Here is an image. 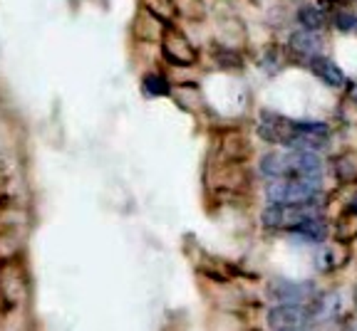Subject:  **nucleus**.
I'll list each match as a JSON object with an SVG mask.
<instances>
[{
  "label": "nucleus",
  "mask_w": 357,
  "mask_h": 331,
  "mask_svg": "<svg viewBox=\"0 0 357 331\" xmlns=\"http://www.w3.org/2000/svg\"><path fill=\"white\" fill-rule=\"evenodd\" d=\"M271 297H276L280 304H306L315 297L310 282H276L271 285Z\"/></svg>",
  "instance_id": "obj_5"
},
{
  "label": "nucleus",
  "mask_w": 357,
  "mask_h": 331,
  "mask_svg": "<svg viewBox=\"0 0 357 331\" xmlns=\"http://www.w3.org/2000/svg\"><path fill=\"white\" fill-rule=\"evenodd\" d=\"M350 96H352V101H357V85H355V90H352V94H350Z\"/></svg>",
  "instance_id": "obj_13"
},
{
  "label": "nucleus",
  "mask_w": 357,
  "mask_h": 331,
  "mask_svg": "<svg viewBox=\"0 0 357 331\" xmlns=\"http://www.w3.org/2000/svg\"><path fill=\"white\" fill-rule=\"evenodd\" d=\"M293 232L306 242H323L328 237V223L323 218H312L303 223L301 228H295Z\"/></svg>",
  "instance_id": "obj_7"
},
{
  "label": "nucleus",
  "mask_w": 357,
  "mask_h": 331,
  "mask_svg": "<svg viewBox=\"0 0 357 331\" xmlns=\"http://www.w3.org/2000/svg\"><path fill=\"white\" fill-rule=\"evenodd\" d=\"M266 196L271 205H312L323 196V188H320V180L280 178L268 183Z\"/></svg>",
  "instance_id": "obj_2"
},
{
  "label": "nucleus",
  "mask_w": 357,
  "mask_h": 331,
  "mask_svg": "<svg viewBox=\"0 0 357 331\" xmlns=\"http://www.w3.org/2000/svg\"><path fill=\"white\" fill-rule=\"evenodd\" d=\"M261 173L273 180H280V178L320 180V176H323V158L310 151L266 153L261 158Z\"/></svg>",
  "instance_id": "obj_1"
},
{
  "label": "nucleus",
  "mask_w": 357,
  "mask_h": 331,
  "mask_svg": "<svg viewBox=\"0 0 357 331\" xmlns=\"http://www.w3.org/2000/svg\"><path fill=\"white\" fill-rule=\"evenodd\" d=\"M144 92L152 96H164L169 94V82L161 74H147L144 77Z\"/></svg>",
  "instance_id": "obj_10"
},
{
  "label": "nucleus",
  "mask_w": 357,
  "mask_h": 331,
  "mask_svg": "<svg viewBox=\"0 0 357 331\" xmlns=\"http://www.w3.org/2000/svg\"><path fill=\"white\" fill-rule=\"evenodd\" d=\"M350 213H355V215H357V193L352 196V201H350Z\"/></svg>",
  "instance_id": "obj_12"
},
{
  "label": "nucleus",
  "mask_w": 357,
  "mask_h": 331,
  "mask_svg": "<svg viewBox=\"0 0 357 331\" xmlns=\"http://www.w3.org/2000/svg\"><path fill=\"white\" fill-rule=\"evenodd\" d=\"M320 37H317L315 33H308V30H298V33L290 35V47H293L295 52H301V55H315L317 50H320Z\"/></svg>",
  "instance_id": "obj_8"
},
{
  "label": "nucleus",
  "mask_w": 357,
  "mask_h": 331,
  "mask_svg": "<svg viewBox=\"0 0 357 331\" xmlns=\"http://www.w3.org/2000/svg\"><path fill=\"white\" fill-rule=\"evenodd\" d=\"M335 25H338V30H342V33H350V30L357 28V17L350 15V12H340V15L335 17Z\"/></svg>",
  "instance_id": "obj_11"
},
{
  "label": "nucleus",
  "mask_w": 357,
  "mask_h": 331,
  "mask_svg": "<svg viewBox=\"0 0 357 331\" xmlns=\"http://www.w3.org/2000/svg\"><path fill=\"white\" fill-rule=\"evenodd\" d=\"M312 72L323 79L328 87H342V85H345V74H342V69L338 67L335 62L323 60V57H315V60H312Z\"/></svg>",
  "instance_id": "obj_6"
},
{
  "label": "nucleus",
  "mask_w": 357,
  "mask_h": 331,
  "mask_svg": "<svg viewBox=\"0 0 357 331\" xmlns=\"http://www.w3.org/2000/svg\"><path fill=\"white\" fill-rule=\"evenodd\" d=\"M298 20H301V25L308 33H317V30L325 25V15L317 10L315 6H303L301 10H298Z\"/></svg>",
  "instance_id": "obj_9"
},
{
  "label": "nucleus",
  "mask_w": 357,
  "mask_h": 331,
  "mask_svg": "<svg viewBox=\"0 0 357 331\" xmlns=\"http://www.w3.org/2000/svg\"><path fill=\"white\" fill-rule=\"evenodd\" d=\"M312 324L310 309L306 304H278L268 312V326L273 331H301L303 326Z\"/></svg>",
  "instance_id": "obj_4"
},
{
  "label": "nucleus",
  "mask_w": 357,
  "mask_h": 331,
  "mask_svg": "<svg viewBox=\"0 0 357 331\" xmlns=\"http://www.w3.org/2000/svg\"><path fill=\"white\" fill-rule=\"evenodd\" d=\"M312 218H320L317 203H312V205H268L261 215L263 225H266L268 230H290V232Z\"/></svg>",
  "instance_id": "obj_3"
}]
</instances>
